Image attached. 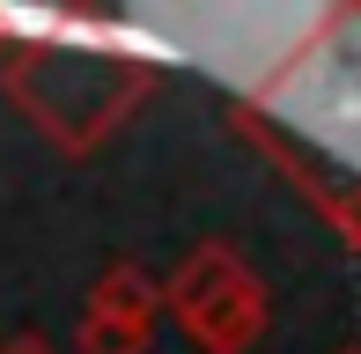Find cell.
Listing matches in <instances>:
<instances>
[{"instance_id": "obj_2", "label": "cell", "mask_w": 361, "mask_h": 354, "mask_svg": "<svg viewBox=\"0 0 361 354\" xmlns=\"http://www.w3.org/2000/svg\"><path fill=\"white\" fill-rule=\"evenodd\" d=\"M0 354H52V347H44L37 332H23V340H8V347H0Z\"/></svg>"}, {"instance_id": "obj_1", "label": "cell", "mask_w": 361, "mask_h": 354, "mask_svg": "<svg viewBox=\"0 0 361 354\" xmlns=\"http://www.w3.org/2000/svg\"><path fill=\"white\" fill-rule=\"evenodd\" d=\"M81 347L89 354H133L140 347V325H111V317L89 310V325H81Z\"/></svg>"}]
</instances>
